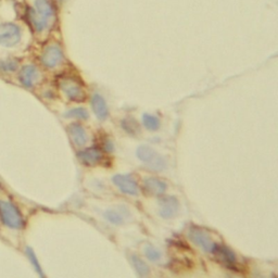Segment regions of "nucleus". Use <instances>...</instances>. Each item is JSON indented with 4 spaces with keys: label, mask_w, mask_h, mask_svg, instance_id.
<instances>
[{
    "label": "nucleus",
    "mask_w": 278,
    "mask_h": 278,
    "mask_svg": "<svg viewBox=\"0 0 278 278\" xmlns=\"http://www.w3.org/2000/svg\"><path fill=\"white\" fill-rule=\"evenodd\" d=\"M55 14L51 0H34V9L28 10L27 18L34 30L42 33L49 27Z\"/></svg>",
    "instance_id": "1"
},
{
    "label": "nucleus",
    "mask_w": 278,
    "mask_h": 278,
    "mask_svg": "<svg viewBox=\"0 0 278 278\" xmlns=\"http://www.w3.org/2000/svg\"><path fill=\"white\" fill-rule=\"evenodd\" d=\"M0 219L9 228L21 229L24 226V219L19 209L3 200H0Z\"/></svg>",
    "instance_id": "2"
},
{
    "label": "nucleus",
    "mask_w": 278,
    "mask_h": 278,
    "mask_svg": "<svg viewBox=\"0 0 278 278\" xmlns=\"http://www.w3.org/2000/svg\"><path fill=\"white\" fill-rule=\"evenodd\" d=\"M59 86L64 95L72 101H83L85 99V91L79 80L72 76L61 77Z\"/></svg>",
    "instance_id": "3"
},
{
    "label": "nucleus",
    "mask_w": 278,
    "mask_h": 278,
    "mask_svg": "<svg viewBox=\"0 0 278 278\" xmlns=\"http://www.w3.org/2000/svg\"><path fill=\"white\" fill-rule=\"evenodd\" d=\"M137 155L139 160L143 161L148 167L153 171H162L167 168V161L163 157L159 155L155 151L147 147V146H141L137 149Z\"/></svg>",
    "instance_id": "4"
},
{
    "label": "nucleus",
    "mask_w": 278,
    "mask_h": 278,
    "mask_svg": "<svg viewBox=\"0 0 278 278\" xmlns=\"http://www.w3.org/2000/svg\"><path fill=\"white\" fill-rule=\"evenodd\" d=\"M188 236L190 238V240H192L194 245H197L198 247L201 248L203 251H206L208 253H212L214 247L216 245L206 229H203L201 227H197V226L192 227L189 229Z\"/></svg>",
    "instance_id": "5"
},
{
    "label": "nucleus",
    "mask_w": 278,
    "mask_h": 278,
    "mask_svg": "<svg viewBox=\"0 0 278 278\" xmlns=\"http://www.w3.org/2000/svg\"><path fill=\"white\" fill-rule=\"evenodd\" d=\"M21 41V30L17 24L3 23L0 25V45L13 47Z\"/></svg>",
    "instance_id": "6"
},
{
    "label": "nucleus",
    "mask_w": 278,
    "mask_h": 278,
    "mask_svg": "<svg viewBox=\"0 0 278 278\" xmlns=\"http://www.w3.org/2000/svg\"><path fill=\"white\" fill-rule=\"evenodd\" d=\"M212 253L215 256L217 262L221 263V264H223L225 267L229 268V270L232 271L238 270V260L235 256V253H234L231 249L216 243Z\"/></svg>",
    "instance_id": "7"
},
{
    "label": "nucleus",
    "mask_w": 278,
    "mask_h": 278,
    "mask_svg": "<svg viewBox=\"0 0 278 278\" xmlns=\"http://www.w3.org/2000/svg\"><path fill=\"white\" fill-rule=\"evenodd\" d=\"M63 60V52L58 45H50L43 51L41 61L48 69H53L60 64Z\"/></svg>",
    "instance_id": "8"
},
{
    "label": "nucleus",
    "mask_w": 278,
    "mask_h": 278,
    "mask_svg": "<svg viewBox=\"0 0 278 278\" xmlns=\"http://www.w3.org/2000/svg\"><path fill=\"white\" fill-rule=\"evenodd\" d=\"M80 161L87 167H95L105 162V153L99 147H90L79 152L77 154Z\"/></svg>",
    "instance_id": "9"
},
{
    "label": "nucleus",
    "mask_w": 278,
    "mask_h": 278,
    "mask_svg": "<svg viewBox=\"0 0 278 278\" xmlns=\"http://www.w3.org/2000/svg\"><path fill=\"white\" fill-rule=\"evenodd\" d=\"M116 187H118L122 192L130 196H136L138 194V185L136 179L131 175H115L112 178Z\"/></svg>",
    "instance_id": "10"
},
{
    "label": "nucleus",
    "mask_w": 278,
    "mask_h": 278,
    "mask_svg": "<svg viewBox=\"0 0 278 278\" xmlns=\"http://www.w3.org/2000/svg\"><path fill=\"white\" fill-rule=\"evenodd\" d=\"M160 215L164 218H171L176 215L179 209V203L176 198L164 197L160 200Z\"/></svg>",
    "instance_id": "11"
},
{
    "label": "nucleus",
    "mask_w": 278,
    "mask_h": 278,
    "mask_svg": "<svg viewBox=\"0 0 278 278\" xmlns=\"http://www.w3.org/2000/svg\"><path fill=\"white\" fill-rule=\"evenodd\" d=\"M67 133H69L72 143L76 147H83L87 143L86 129L80 123H72L67 126Z\"/></svg>",
    "instance_id": "12"
},
{
    "label": "nucleus",
    "mask_w": 278,
    "mask_h": 278,
    "mask_svg": "<svg viewBox=\"0 0 278 278\" xmlns=\"http://www.w3.org/2000/svg\"><path fill=\"white\" fill-rule=\"evenodd\" d=\"M144 190L149 196H161L167 190V184L157 177H148L144 180Z\"/></svg>",
    "instance_id": "13"
},
{
    "label": "nucleus",
    "mask_w": 278,
    "mask_h": 278,
    "mask_svg": "<svg viewBox=\"0 0 278 278\" xmlns=\"http://www.w3.org/2000/svg\"><path fill=\"white\" fill-rule=\"evenodd\" d=\"M40 80V72L35 65L28 64L22 67L20 72V81L22 84L31 88Z\"/></svg>",
    "instance_id": "14"
},
{
    "label": "nucleus",
    "mask_w": 278,
    "mask_h": 278,
    "mask_svg": "<svg viewBox=\"0 0 278 278\" xmlns=\"http://www.w3.org/2000/svg\"><path fill=\"white\" fill-rule=\"evenodd\" d=\"M105 217L106 219H108V221L111 224H114V225H121V224H123L126 219H128L130 217L129 215V212L128 210L126 208H112L107 210L105 212Z\"/></svg>",
    "instance_id": "15"
},
{
    "label": "nucleus",
    "mask_w": 278,
    "mask_h": 278,
    "mask_svg": "<svg viewBox=\"0 0 278 278\" xmlns=\"http://www.w3.org/2000/svg\"><path fill=\"white\" fill-rule=\"evenodd\" d=\"M91 107H92V110H94V112H95L96 116L99 120L105 121L109 116L108 106H107L106 100L102 98L100 95L96 94V95L92 96Z\"/></svg>",
    "instance_id": "16"
},
{
    "label": "nucleus",
    "mask_w": 278,
    "mask_h": 278,
    "mask_svg": "<svg viewBox=\"0 0 278 278\" xmlns=\"http://www.w3.org/2000/svg\"><path fill=\"white\" fill-rule=\"evenodd\" d=\"M143 123L145 125V128L151 131L159 129L160 125H161L160 119L157 118L155 115L149 114V113H146L143 115Z\"/></svg>",
    "instance_id": "17"
},
{
    "label": "nucleus",
    "mask_w": 278,
    "mask_h": 278,
    "mask_svg": "<svg viewBox=\"0 0 278 278\" xmlns=\"http://www.w3.org/2000/svg\"><path fill=\"white\" fill-rule=\"evenodd\" d=\"M121 125H122V128H124L126 133H128L130 135H136L140 131V126L137 123V121L134 120V119H130V118L125 119V120L122 121Z\"/></svg>",
    "instance_id": "18"
},
{
    "label": "nucleus",
    "mask_w": 278,
    "mask_h": 278,
    "mask_svg": "<svg viewBox=\"0 0 278 278\" xmlns=\"http://www.w3.org/2000/svg\"><path fill=\"white\" fill-rule=\"evenodd\" d=\"M144 255L148 260L152 262L160 261L161 257H162V255H161V252L158 249L154 248L152 245H149V243H147V245L144 247Z\"/></svg>",
    "instance_id": "19"
},
{
    "label": "nucleus",
    "mask_w": 278,
    "mask_h": 278,
    "mask_svg": "<svg viewBox=\"0 0 278 278\" xmlns=\"http://www.w3.org/2000/svg\"><path fill=\"white\" fill-rule=\"evenodd\" d=\"M65 116H67V118L76 119V120H79V121L86 120V119H88V112H87L86 109L82 108V107H79V108L71 109L65 114Z\"/></svg>",
    "instance_id": "20"
},
{
    "label": "nucleus",
    "mask_w": 278,
    "mask_h": 278,
    "mask_svg": "<svg viewBox=\"0 0 278 278\" xmlns=\"http://www.w3.org/2000/svg\"><path fill=\"white\" fill-rule=\"evenodd\" d=\"M131 262H133V265L135 266L136 271L138 272V274L140 276H145V275L148 274L149 267L143 260H141V258H139L138 257H136V256H133L131 257Z\"/></svg>",
    "instance_id": "21"
},
{
    "label": "nucleus",
    "mask_w": 278,
    "mask_h": 278,
    "mask_svg": "<svg viewBox=\"0 0 278 278\" xmlns=\"http://www.w3.org/2000/svg\"><path fill=\"white\" fill-rule=\"evenodd\" d=\"M19 63L16 60L7 59L0 61V70L3 72H13L18 69Z\"/></svg>",
    "instance_id": "22"
},
{
    "label": "nucleus",
    "mask_w": 278,
    "mask_h": 278,
    "mask_svg": "<svg viewBox=\"0 0 278 278\" xmlns=\"http://www.w3.org/2000/svg\"><path fill=\"white\" fill-rule=\"evenodd\" d=\"M26 255H27V257H28V258H30V261L32 262V264L34 265V267H35V270L37 271V273L40 275H43V273H42V267H41V265H40V263H38V261H37V257H36V256H35V253L33 252V250L31 248H27L26 249Z\"/></svg>",
    "instance_id": "23"
}]
</instances>
